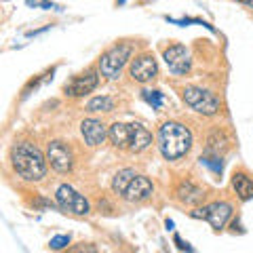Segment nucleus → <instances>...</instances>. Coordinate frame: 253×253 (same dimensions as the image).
<instances>
[{"label":"nucleus","instance_id":"0eeeda50","mask_svg":"<svg viewBox=\"0 0 253 253\" xmlns=\"http://www.w3.org/2000/svg\"><path fill=\"white\" fill-rule=\"evenodd\" d=\"M46 161L57 173H70L74 167V154L66 141L61 139H53L46 146Z\"/></svg>","mask_w":253,"mask_h":253},{"label":"nucleus","instance_id":"412c9836","mask_svg":"<svg viewBox=\"0 0 253 253\" xmlns=\"http://www.w3.org/2000/svg\"><path fill=\"white\" fill-rule=\"evenodd\" d=\"M70 245V236L68 234H59V236H53L51 243H49V247L53 251H59V249H66Z\"/></svg>","mask_w":253,"mask_h":253},{"label":"nucleus","instance_id":"aec40b11","mask_svg":"<svg viewBox=\"0 0 253 253\" xmlns=\"http://www.w3.org/2000/svg\"><path fill=\"white\" fill-rule=\"evenodd\" d=\"M141 99H144L148 106H152V110H161L165 97H163V93L156 89H144L141 91Z\"/></svg>","mask_w":253,"mask_h":253},{"label":"nucleus","instance_id":"9d476101","mask_svg":"<svg viewBox=\"0 0 253 253\" xmlns=\"http://www.w3.org/2000/svg\"><path fill=\"white\" fill-rule=\"evenodd\" d=\"M163 57H165V63H167V68L173 74H188L190 72L192 61H190V53L184 44H179V42L169 44L167 49H165Z\"/></svg>","mask_w":253,"mask_h":253},{"label":"nucleus","instance_id":"4be33fe9","mask_svg":"<svg viewBox=\"0 0 253 253\" xmlns=\"http://www.w3.org/2000/svg\"><path fill=\"white\" fill-rule=\"evenodd\" d=\"M173 243H175V245H177V249H179V251H194V247H190V245H188V243H184V241H181V239H179V236H177V234H175V236H173Z\"/></svg>","mask_w":253,"mask_h":253},{"label":"nucleus","instance_id":"6ab92c4d","mask_svg":"<svg viewBox=\"0 0 253 253\" xmlns=\"http://www.w3.org/2000/svg\"><path fill=\"white\" fill-rule=\"evenodd\" d=\"M201 163L205 165V167H209L213 173H219L224 171V163H221V154H215V152H207L205 150V154L201 156Z\"/></svg>","mask_w":253,"mask_h":253},{"label":"nucleus","instance_id":"ddd939ff","mask_svg":"<svg viewBox=\"0 0 253 253\" xmlns=\"http://www.w3.org/2000/svg\"><path fill=\"white\" fill-rule=\"evenodd\" d=\"M152 146V133H150L144 125L139 123H129V152L139 154Z\"/></svg>","mask_w":253,"mask_h":253},{"label":"nucleus","instance_id":"b1692460","mask_svg":"<svg viewBox=\"0 0 253 253\" xmlns=\"http://www.w3.org/2000/svg\"><path fill=\"white\" fill-rule=\"evenodd\" d=\"M72 251H95V247H74Z\"/></svg>","mask_w":253,"mask_h":253},{"label":"nucleus","instance_id":"5701e85b","mask_svg":"<svg viewBox=\"0 0 253 253\" xmlns=\"http://www.w3.org/2000/svg\"><path fill=\"white\" fill-rule=\"evenodd\" d=\"M234 2L245 4V6H249V9H253V0H234Z\"/></svg>","mask_w":253,"mask_h":253},{"label":"nucleus","instance_id":"7ed1b4c3","mask_svg":"<svg viewBox=\"0 0 253 253\" xmlns=\"http://www.w3.org/2000/svg\"><path fill=\"white\" fill-rule=\"evenodd\" d=\"M133 44L131 42H118L112 49H108L97 61V70L106 81H116L123 74V68L126 66V61L133 57Z\"/></svg>","mask_w":253,"mask_h":253},{"label":"nucleus","instance_id":"20e7f679","mask_svg":"<svg viewBox=\"0 0 253 253\" xmlns=\"http://www.w3.org/2000/svg\"><path fill=\"white\" fill-rule=\"evenodd\" d=\"M181 97H184L186 106L190 110H194L196 114H203V116H215L219 112V99L215 93H211L209 89H203V86H194L190 84L181 91Z\"/></svg>","mask_w":253,"mask_h":253},{"label":"nucleus","instance_id":"393cba45","mask_svg":"<svg viewBox=\"0 0 253 253\" xmlns=\"http://www.w3.org/2000/svg\"><path fill=\"white\" fill-rule=\"evenodd\" d=\"M165 226H167V230H173V221H171V219L165 221Z\"/></svg>","mask_w":253,"mask_h":253},{"label":"nucleus","instance_id":"1a4fd4ad","mask_svg":"<svg viewBox=\"0 0 253 253\" xmlns=\"http://www.w3.org/2000/svg\"><path fill=\"white\" fill-rule=\"evenodd\" d=\"M129 74H131L133 81L139 83V84L152 83L154 78L158 76V63L154 59V55L152 53H141V55H137V57L131 61Z\"/></svg>","mask_w":253,"mask_h":253},{"label":"nucleus","instance_id":"9b49d317","mask_svg":"<svg viewBox=\"0 0 253 253\" xmlns=\"http://www.w3.org/2000/svg\"><path fill=\"white\" fill-rule=\"evenodd\" d=\"M152 194H154V184L150 181V177L135 175L131 179V184L126 186V190L123 192V199L133 205V203H146Z\"/></svg>","mask_w":253,"mask_h":253},{"label":"nucleus","instance_id":"dca6fc26","mask_svg":"<svg viewBox=\"0 0 253 253\" xmlns=\"http://www.w3.org/2000/svg\"><path fill=\"white\" fill-rule=\"evenodd\" d=\"M108 137L118 150L129 148V123H112L108 129Z\"/></svg>","mask_w":253,"mask_h":253},{"label":"nucleus","instance_id":"a211bd4d","mask_svg":"<svg viewBox=\"0 0 253 253\" xmlns=\"http://www.w3.org/2000/svg\"><path fill=\"white\" fill-rule=\"evenodd\" d=\"M137 173H135V169H121L116 173V175L112 177V190H114V194H118V196H123V192L126 190V186L131 184V179L135 177Z\"/></svg>","mask_w":253,"mask_h":253},{"label":"nucleus","instance_id":"f257e3e1","mask_svg":"<svg viewBox=\"0 0 253 253\" xmlns=\"http://www.w3.org/2000/svg\"><path fill=\"white\" fill-rule=\"evenodd\" d=\"M11 167L21 179L26 181H41L46 175L49 161L46 154L41 152L32 141H19L11 148Z\"/></svg>","mask_w":253,"mask_h":253},{"label":"nucleus","instance_id":"39448f33","mask_svg":"<svg viewBox=\"0 0 253 253\" xmlns=\"http://www.w3.org/2000/svg\"><path fill=\"white\" fill-rule=\"evenodd\" d=\"M190 217L209 221L213 230L221 232L226 228L228 219L232 217V205L226 203V201H215V203L205 205V207H196L194 211H190Z\"/></svg>","mask_w":253,"mask_h":253},{"label":"nucleus","instance_id":"f03ea898","mask_svg":"<svg viewBox=\"0 0 253 253\" xmlns=\"http://www.w3.org/2000/svg\"><path fill=\"white\" fill-rule=\"evenodd\" d=\"M192 148V133L184 123L167 121L158 129V150L167 161L175 163L184 158Z\"/></svg>","mask_w":253,"mask_h":253},{"label":"nucleus","instance_id":"423d86ee","mask_svg":"<svg viewBox=\"0 0 253 253\" xmlns=\"http://www.w3.org/2000/svg\"><path fill=\"white\" fill-rule=\"evenodd\" d=\"M55 199H57V205L61 207V211L72 213V215H86L91 211L89 201L81 192H76L70 184H61L57 188V192H55Z\"/></svg>","mask_w":253,"mask_h":253},{"label":"nucleus","instance_id":"2eb2a0df","mask_svg":"<svg viewBox=\"0 0 253 253\" xmlns=\"http://www.w3.org/2000/svg\"><path fill=\"white\" fill-rule=\"evenodd\" d=\"M232 188H234L236 196H239L243 203L253 199V177L247 171H236L232 175Z\"/></svg>","mask_w":253,"mask_h":253},{"label":"nucleus","instance_id":"f8f14e48","mask_svg":"<svg viewBox=\"0 0 253 253\" xmlns=\"http://www.w3.org/2000/svg\"><path fill=\"white\" fill-rule=\"evenodd\" d=\"M81 133L84 137V144L91 146V148L101 146L108 137V129L99 118H84V121L81 123Z\"/></svg>","mask_w":253,"mask_h":253},{"label":"nucleus","instance_id":"f3484780","mask_svg":"<svg viewBox=\"0 0 253 253\" xmlns=\"http://www.w3.org/2000/svg\"><path fill=\"white\" fill-rule=\"evenodd\" d=\"M86 112H112L114 110V99L112 97H108V95H97V97H93L86 101V106H84Z\"/></svg>","mask_w":253,"mask_h":253},{"label":"nucleus","instance_id":"4468645a","mask_svg":"<svg viewBox=\"0 0 253 253\" xmlns=\"http://www.w3.org/2000/svg\"><path fill=\"white\" fill-rule=\"evenodd\" d=\"M175 196L179 203L188 205V207H196V205H201L205 201L207 194H205V190L201 186H196L194 181L184 179V181H179V186L175 188Z\"/></svg>","mask_w":253,"mask_h":253},{"label":"nucleus","instance_id":"6e6552de","mask_svg":"<svg viewBox=\"0 0 253 253\" xmlns=\"http://www.w3.org/2000/svg\"><path fill=\"white\" fill-rule=\"evenodd\" d=\"M99 84V72L97 70H86L83 74H76L72 81H68L63 84V93L68 97H86L89 93H93Z\"/></svg>","mask_w":253,"mask_h":253}]
</instances>
